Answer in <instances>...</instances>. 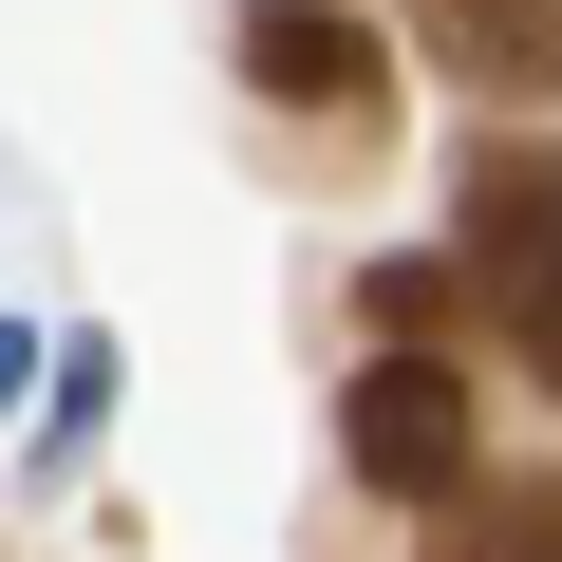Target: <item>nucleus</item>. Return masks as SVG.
I'll return each instance as SVG.
<instances>
[{"instance_id":"6","label":"nucleus","mask_w":562,"mask_h":562,"mask_svg":"<svg viewBox=\"0 0 562 562\" xmlns=\"http://www.w3.org/2000/svg\"><path fill=\"white\" fill-rule=\"evenodd\" d=\"M375 319H394V357H431L450 338V262H375Z\"/></svg>"},{"instance_id":"5","label":"nucleus","mask_w":562,"mask_h":562,"mask_svg":"<svg viewBox=\"0 0 562 562\" xmlns=\"http://www.w3.org/2000/svg\"><path fill=\"white\" fill-rule=\"evenodd\" d=\"M431 562H562V469L450 487V506H431Z\"/></svg>"},{"instance_id":"4","label":"nucleus","mask_w":562,"mask_h":562,"mask_svg":"<svg viewBox=\"0 0 562 562\" xmlns=\"http://www.w3.org/2000/svg\"><path fill=\"white\" fill-rule=\"evenodd\" d=\"M469 94H562V0H413Z\"/></svg>"},{"instance_id":"3","label":"nucleus","mask_w":562,"mask_h":562,"mask_svg":"<svg viewBox=\"0 0 562 562\" xmlns=\"http://www.w3.org/2000/svg\"><path fill=\"white\" fill-rule=\"evenodd\" d=\"M244 76L262 94H319V113H375V38L338 0H244Z\"/></svg>"},{"instance_id":"2","label":"nucleus","mask_w":562,"mask_h":562,"mask_svg":"<svg viewBox=\"0 0 562 562\" xmlns=\"http://www.w3.org/2000/svg\"><path fill=\"white\" fill-rule=\"evenodd\" d=\"M338 450H357V487L450 506V487H469V375H450V357H375V375L338 394Z\"/></svg>"},{"instance_id":"1","label":"nucleus","mask_w":562,"mask_h":562,"mask_svg":"<svg viewBox=\"0 0 562 562\" xmlns=\"http://www.w3.org/2000/svg\"><path fill=\"white\" fill-rule=\"evenodd\" d=\"M469 301H487L506 357L562 394V150H487V169H469Z\"/></svg>"}]
</instances>
